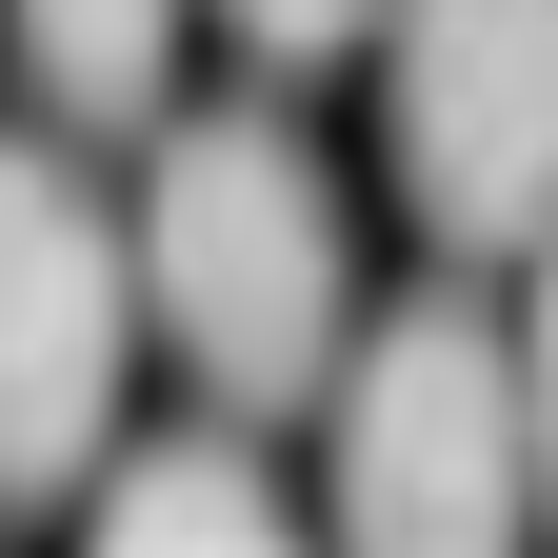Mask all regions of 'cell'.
I'll return each instance as SVG.
<instances>
[{
  "label": "cell",
  "instance_id": "6da1fadb",
  "mask_svg": "<svg viewBox=\"0 0 558 558\" xmlns=\"http://www.w3.org/2000/svg\"><path fill=\"white\" fill-rule=\"evenodd\" d=\"M140 300H160V360L220 418H319L360 360V240H339V180L300 160V120H160L140 160Z\"/></svg>",
  "mask_w": 558,
  "mask_h": 558
},
{
  "label": "cell",
  "instance_id": "7a4b0ae2",
  "mask_svg": "<svg viewBox=\"0 0 558 558\" xmlns=\"http://www.w3.org/2000/svg\"><path fill=\"white\" fill-rule=\"evenodd\" d=\"M319 499H339V538H399V558H439V538H519L538 519V399H519V339L459 300H399V319H360V360H339V399H319Z\"/></svg>",
  "mask_w": 558,
  "mask_h": 558
},
{
  "label": "cell",
  "instance_id": "3957f363",
  "mask_svg": "<svg viewBox=\"0 0 558 558\" xmlns=\"http://www.w3.org/2000/svg\"><path fill=\"white\" fill-rule=\"evenodd\" d=\"M160 339L140 300V220L60 140H0V499H81L120 459V360Z\"/></svg>",
  "mask_w": 558,
  "mask_h": 558
},
{
  "label": "cell",
  "instance_id": "277c9868",
  "mask_svg": "<svg viewBox=\"0 0 558 558\" xmlns=\"http://www.w3.org/2000/svg\"><path fill=\"white\" fill-rule=\"evenodd\" d=\"M379 160L439 259L558 240V0H379Z\"/></svg>",
  "mask_w": 558,
  "mask_h": 558
},
{
  "label": "cell",
  "instance_id": "5b68a950",
  "mask_svg": "<svg viewBox=\"0 0 558 558\" xmlns=\"http://www.w3.org/2000/svg\"><path fill=\"white\" fill-rule=\"evenodd\" d=\"M0 21H21V81L81 140H160L180 120V21L199 0H0Z\"/></svg>",
  "mask_w": 558,
  "mask_h": 558
},
{
  "label": "cell",
  "instance_id": "8992f818",
  "mask_svg": "<svg viewBox=\"0 0 558 558\" xmlns=\"http://www.w3.org/2000/svg\"><path fill=\"white\" fill-rule=\"evenodd\" d=\"M81 519H100V538H279V459H259V418L120 439V459L81 478Z\"/></svg>",
  "mask_w": 558,
  "mask_h": 558
},
{
  "label": "cell",
  "instance_id": "52a82bcc",
  "mask_svg": "<svg viewBox=\"0 0 558 558\" xmlns=\"http://www.w3.org/2000/svg\"><path fill=\"white\" fill-rule=\"evenodd\" d=\"M220 21H240L259 81H319V60H360V40H379V0H220Z\"/></svg>",
  "mask_w": 558,
  "mask_h": 558
},
{
  "label": "cell",
  "instance_id": "ba28073f",
  "mask_svg": "<svg viewBox=\"0 0 558 558\" xmlns=\"http://www.w3.org/2000/svg\"><path fill=\"white\" fill-rule=\"evenodd\" d=\"M519 399H538V519H558V240H538V300H519Z\"/></svg>",
  "mask_w": 558,
  "mask_h": 558
}]
</instances>
